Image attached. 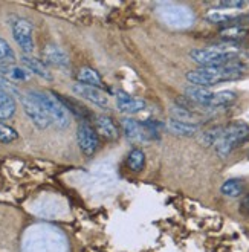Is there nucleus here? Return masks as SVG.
Returning a JSON list of instances; mask_svg holds the SVG:
<instances>
[{
    "mask_svg": "<svg viewBox=\"0 0 249 252\" xmlns=\"http://www.w3.org/2000/svg\"><path fill=\"white\" fill-rule=\"evenodd\" d=\"M246 67L242 63H229L225 66H217V67H200L196 70L187 72V81L193 86H200V87H211L220 83H228V81H236L240 80L245 75Z\"/></svg>",
    "mask_w": 249,
    "mask_h": 252,
    "instance_id": "f257e3e1",
    "label": "nucleus"
},
{
    "mask_svg": "<svg viewBox=\"0 0 249 252\" xmlns=\"http://www.w3.org/2000/svg\"><path fill=\"white\" fill-rule=\"evenodd\" d=\"M239 52L240 49L236 46V43H226L210 48L193 49L189 52V58L200 67H217L234 63L237 60Z\"/></svg>",
    "mask_w": 249,
    "mask_h": 252,
    "instance_id": "f03ea898",
    "label": "nucleus"
},
{
    "mask_svg": "<svg viewBox=\"0 0 249 252\" xmlns=\"http://www.w3.org/2000/svg\"><path fill=\"white\" fill-rule=\"evenodd\" d=\"M31 95L38 104L43 107V110L46 112L49 116V120L52 124H55L57 128L64 130L70 126V113L66 109V106L60 101V98L57 96L55 92H46V91H29Z\"/></svg>",
    "mask_w": 249,
    "mask_h": 252,
    "instance_id": "7ed1b4c3",
    "label": "nucleus"
},
{
    "mask_svg": "<svg viewBox=\"0 0 249 252\" xmlns=\"http://www.w3.org/2000/svg\"><path fill=\"white\" fill-rule=\"evenodd\" d=\"M156 14L160 19V22L176 29H185L193 26L196 20L194 12L188 6L181 3H171V2L159 3L156 6Z\"/></svg>",
    "mask_w": 249,
    "mask_h": 252,
    "instance_id": "20e7f679",
    "label": "nucleus"
},
{
    "mask_svg": "<svg viewBox=\"0 0 249 252\" xmlns=\"http://www.w3.org/2000/svg\"><path fill=\"white\" fill-rule=\"evenodd\" d=\"M248 141H249V126L240 121L232 123L223 128L220 139L214 144L216 153L220 158H226L228 155H231L232 150H236L239 145Z\"/></svg>",
    "mask_w": 249,
    "mask_h": 252,
    "instance_id": "39448f33",
    "label": "nucleus"
},
{
    "mask_svg": "<svg viewBox=\"0 0 249 252\" xmlns=\"http://www.w3.org/2000/svg\"><path fill=\"white\" fill-rule=\"evenodd\" d=\"M9 26H11V32L12 37L16 40V43L19 44V48L23 51V54L31 55L34 51V28L32 23L23 19V17H17L12 16L9 17Z\"/></svg>",
    "mask_w": 249,
    "mask_h": 252,
    "instance_id": "423d86ee",
    "label": "nucleus"
},
{
    "mask_svg": "<svg viewBox=\"0 0 249 252\" xmlns=\"http://www.w3.org/2000/svg\"><path fill=\"white\" fill-rule=\"evenodd\" d=\"M19 99L23 107V112L29 118V121H31L38 130H45L52 124L46 112L43 110V107L29 94H20Z\"/></svg>",
    "mask_w": 249,
    "mask_h": 252,
    "instance_id": "0eeeda50",
    "label": "nucleus"
},
{
    "mask_svg": "<svg viewBox=\"0 0 249 252\" xmlns=\"http://www.w3.org/2000/svg\"><path fill=\"white\" fill-rule=\"evenodd\" d=\"M77 141L78 147L83 155L86 156H93L99 147V136L95 130L87 121H81L77 128Z\"/></svg>",
    "mask_w": 249,
    "mask_h": 252,
    "instance_id": "6e6552de",
    "label": "nucleus"
},
{
    "mask_svg": "<svg viewBox=\"0 0 249 252\" xmlns=\"http://www.w3.org/2000/svg\"><path fill=\"white\" fill-rule=\"evenodd\" d=\"M72 92H74L77 96L92 102V104H95L98 107H107L109 106V98L104 92H102V89L86 86L81 83H75L74 86H72Z\"/></svg>",
    "mask_w": 249,
    "mask_h": 252,
    "instance_id": "1a4fd4ad",
    "label": "nucleus"
},
{
    "mask_svg": "<svg viewBox=\"0 0 249 252\" xmlns=\"http://www.w3.org/2000/svg\"><path fill=\"white\" fill-rule=\"evenodd\" d=\"M213 96H214V92L210 91L208 87H200V86H193V84L185 87V98L194 102L199 107L210 109V102Z\"/></svg>",
    "mask_w": 249,
    "mask_h": 252,
    "instance_id": "9d476101",
    "label": "nucleus"
},
{
    "mask_svg": "<svg viewBox=\"0 0 249 252\" xmlns=\"http://www.w3.org/2000/svg\"><path fill=\"white\" fill-rule=\"evenodd\" d=\"M43 60H45L46 64L60 67V69H67L69 64V57L67 54L57 44H48L43 49Z\"/></svg>",
    "mask_w": 249,
    "mask_h": 252,
    "instance_id": "9b49d317",
    "label": "nucleus"
},
{
    "mask_svg": "<svg viewBox=\"0 0 249 252\" xmlns=\"http://www.w3.org/2000/svg\"><path fill=\"white\" fill-rule=\"evenodd\" d=\"M95 130L98 136L104 138L106 141H116L120 138V128L116 127L112 118L106 115H98L95 118Z\"/></svg>",
    "mask_w": 249,
    "mask_h": 252,
    "instance_id": "f8f14e48",
    "label": "nucleus"
},
{
    "mask_svg": "<svg viewBox=\"0 0 249 252\" xmlns=\"http://www.w3.org/2000/svg\"><path fill=\"white\" fill-rule=\"evenodd\" d=\"M116 104H118V109L123 112V113H127V115H135V113H139L145 109V101L142 99H138V98H133L124 92H118L116 94Z\"/></svg>",
    "mask_w": 249,
    "mask_h": 252,
    "instance_id": "ddd939ff",
    "label": "nucleus"
},
{
    "mask_svg": "<svg viewBox=\"0 0 249 252\" xmlns=\"http://www.w3.org/2000/svg\"><path fill=\"white\" fill-rule=\"evenodd\" d=\"M123 130H124V135L128 141L131 142H147L149 138L145 135V130L142 127L141 123H138L136 120H131V118H124L123 123Z\"/></svg>",
    "mask_w": 249,
    "mask_h": 252,
    "instance_id": "4468645a",
    "label": "nucleus"
},
{
    "mask_svg": "<svg viewBox=\"0 0 249 252\" xmlns=\"http://www.w3.org/2000/svg\"><path fill=\"white\" fill-rule=\"evenodd\" d=\"M22 63H23V66H25L29 72L34 73V75H37V77H40V78H43V80H48V81L52 80V73L49 72V69H48V66H46L45 62L38 60V58H35V57H32V55H26V54H23V55H22Z\"/></svg>",
    "mask_w": 249,
    "mask_h": 252,
    "instance_id": "2eb2a0df",
    "label": "nucleus"
},
{
    "mask_svg": "<svg viewBox=\"0 0 249 252\" xmlns=\"http://www.w3.org/2000/svg\"><path fill=\"white\" fill-rule=\"evenodd\" d=\"M210 23L214 25H226V26H232V25H240V19L242 16L237 12L232 11H222V9H211L210 12H207L205 16Z\"/></svg>",
    "mask_w": 249,
    "mask_h": 252,
    "instance_id": "dca6fc26",
    "label": "nucleus"
},
{
    "mask_svg": "<svg viewBox=\"0 0 249 252\" xmlns=\"http://www.w3.org/2000/svg\"><path fill=\"white\" fill-rule=\"evenodd\" d=\"M17 110V104L16 99H14V95L6 91L5 87L0 86V121H6L9 118L14 116Z\"/></svg>",
    "mask_w": 249,
    "mask_h": 252,
    "instance_id": "f3484780",
    "label": "nucleus"
},
{
    "mask_svg": "<svg viewBox=\"0 0 249 252\" xmlns=\"http://www.w3.org/2000/svg\"><path fill=\"white\" fill-rule=\"evenodd\" d=\"M0 75L3 78H8L11 81L16 83H25L31 78V72H29L26 67L22 66H16V64H5L0 67Z\"/></svg>",
    "mask_w": 249,
    "mask_h": 252,
    "instance_id": "a211bd4d",
    "label": "nucleus"
},
{
    "mask_svg": "<svg viewBox=\"0 0 249 252\" xmlns=\"http://www.w3.org/2000/svg\"><path fill=\"white\" fill-rule=\"evenodd\" d=\"M165 127L173 133V135H178V136H194L199 133L197 124L178 121V120H173V118L165 124Z\"/></svg>",
    "mask_w": 249,
    "mask_h": 252,
    "instance_id": "6ab92c4d",
    "label": "nucleus"
},
{
    "mask_svg": "<svg viewBox=\"0 0 249 252\" xmlns=\"http://www.w3.org/2000/svg\"><path fill=\"white\" fill-rule=\"evenodd\" d=\"M218 34H220V38L225 40L226 43H237L248 37L249 29L245 28L243 25H232V26H223Z\"/></svg>",
    "mask_w": 249,
    "mask_h": 252,
    "instance_id": "aec40b11",
    "label": "nucleus"
},
{
    "mask_svg": "<svg viewBox=\"0 0 249 252\" xmlns=\"http://www.w3.org/2000/svg\"><path fill=\"white\" fill-rule=\"evenodd\" d=\"M77 80H78V83L86 84V86H92V87H98V89L104 87V83H102L101 75L93 67H89V66H84L78 70Z\"/></svg>",
    "mask_w": 249,
    "mask_h": 252,
    "instance_id": "412c9836",
    "label": "nucleus"
},
{
    "mask_svg": "<svg viewBox=\"0 0 249 252\" xmlns=\"http://www.w3.org/2000/svg\"><path fill=\"white\" fill-rule=\"evenodd\" d=\"M236 94L232 91H222V92H214V96L210 102V109H220L232 104L236 101Z\"/></svg>",
    "mask_w": 249,
    "mask_h": 252,
    "instance_id": "4be33fe9",
    "label": "nucleus"
},
{
    "mask_svg": "<svg viewBox=\"0 0 249 252\" xmlns=\"http://www.w3.org/2000/svg\"><path fill=\"white\" fill-rule=\"evenodd\" d=\"M127 165L131 171L139 173L145 167V153L141 148H133L127 156Z\"/></svg>",
    "mask_w": 249,
    "mask_h": 252,
    "instance_id": "5701e85b",
    "label": "nucleus"
},
{
    "mask_svg": "<svg viewBox=\"0 0 249 252\" xmlns=\"http://www.w3.org/2000/svg\"><path fill=\"white\" fill-rule=\"evenodd\" d=\"M243 184L240 179H228L220 187V192L226 197H240L243 194Z\"/></svg>",
    "mask_w": 249,
    "mask_h": 252,
    "instance_id": "b1692460",
    "label": "nucleus"
},
{
    "mask_svg": "<svg viewBox=\"0 0 249 252\" xmlns=\"http://www.w3.org/2000/svg\"><path fill=\"white\" fill-rule=\"evenodd\" d=\"M225 127H213L207 131H203L200 135V142L203 145H214L218 139H220Z\"/></svg>",
    "mask_w": 249,
    "mask_h": 252,
    "instance_id": "393cba45",
    "label": "nucleus"
},
{
    "mask_svg": "<svg viewBox=\"0 0 249 252\" xmlns=\"http://www.w3.org/2000/svg\"><path fill=\"white\" fill-rule=\"evenodd\" d=\"M14 60H16V54H14L12 48L8 44L6 40H3L0 37V63L3 66L5 64H12Z\"/></svg>",
    "mask_w": 249,
    "mask_h": 252,
    "instance_id": "a878e982",
    "label": "nucleus"
},
{
    "mask_svg": "<svg viewBox=\"0 0 249 252\" xmlns=\"http://www.w3.org/2000/svg\"><path fill=\"white\" fill-rule=\"evenodd\" d=\"M19 133L16 128H12L11 126L0 123V142L2 144H11L14 141H17Z\"/></svg>",
    "mask_w": 249,
    "mask_h": 252,
    "instance_id": "bb28decb",
    "label": "nucleus"
},
{
    "mask_svg": "<svg viewBox=\"0 0 249 252\" xmlns=\"http://www.w3.org/2000/svg\"><path fill=\"white\" fill-rule=\"evenodd\" d=\"M246 5H248L246 2H218V3H216V6H218V8H239V9Z\"/></svg>",
    "mask_w": 249,
    "mask_h": 252,
    "instance_id": "cd10ccee",
    "label": "nucleus"
},
{
    "mask_svg": "<svg viewBox=\"0 0 249 252\" xmlns=\"http://www.w3.org/2000/svg\"><path fill=\"white\" fill-rule=\"evenodd\" d=\"M240 213L249 217V194L243 196V199L240 200Z\"/></svg>",
    "mask_w": 249,
    "mask_h": 252,
    "instance_id": "c85d7f7f",
    "label": "nucleus"
},
{
    "mask_svg": "<svg viewBox=\"0 0 249 252\" xmlns=\"http://www.w3.org/2000/svg\"><path fill=\"white\" fill-rule=\"evenodd\" d=\"M248 156H249V150H248Z\"/></svg>",
    "mask_w": 249,
    "mask_h": 252,
    "instance_id": "c756f323",
    "label": "nucleus"
}]
</instances>
